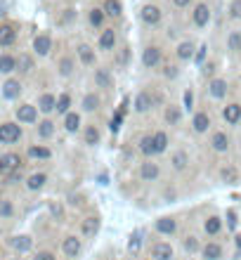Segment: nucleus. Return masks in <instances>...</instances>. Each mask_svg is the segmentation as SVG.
Returning <instances> with one entry per match:
<instances>
[{
    "label": "nucleus",
    "mask_w": 241,
    "mask_h": 260,
    "mask_svg": "<svg viewBox=\"0 0 241 260\" xmlns=\"http://www.w3.org/2000/svg\"><path fill=\"white\" fill-rule=\"evenodd\" d=\"M24 137V130H21V123L17 121H5V123H0V142L2 145H17L19 140Z\"/></svg>",
    "instance_id": "obj_1"
},
{
    "label": "nucleus",
    "mask_w": 241,
    "mask_h": 260,
    "mask_svg": "<svg viewBox=\"0 0 241 260\" xmlns=\"http://www.w3.org/2000/svg\"><path fill=\"white\" fill-rule=\"evenodd\" d=\"M38 104H19L17 109H15V118H17V123H21V126H36L38 121Z\"/></svg>",
    "instance_id": "obj_2"
},
{
    "label": "nucleus",
    "mask_w": 241,
    "mask_h": 260,
    "mask_svg": "<svg viewBox=\"0 0 241 260\" xmlns=\"http://www.w3.org/2000/svg\"><path fill=\"white\" fill-rule=\"evenodd\" d=\"M154 104H156V95H151L149 90H140V93L135 95V99H132V112L142 116V114L151 112Z\"/></svg>",
    "instance_id": "obj_3"
},
{
    "label": "nucleus",
    "mask_w": 241,
    "mask_h": 260,
    "mask_svg": "<svg viewBox=\"0 0 241 260\" xmlns=\"http://www.w3.org/2000/svg\"><path fill=\"white\" fill-rule=\"evenodd\" d=\"M227 93H229V83L225 78H210L208 85H206V95L210 99H215V102H223L227 97Z\"/></svg>",
    "instance_id": "obj_4"
},
{
    "label": "nucleus",
    "mask_w": 241,
    "mask_h": 260,
    "mask_svg": "<svg viewBox=\"0 0 241 260\" xmlns=\"http://www.w3.org/2000/svg\"><path fill=\"white\" fill-rule=\"evenodd\" d=\"M208 145H210V149H213L215 154H227L229 147H232V137L227 135V130H213Z\"/></svg>",
    "instance_id": "obj_5"
},
{
    "label": "nucleus",
    "mask_w": 241,
    "mask_h": 260,
    "mask_svg": "<svg viewBox=\"0 0 241 260\" xmlns=\"http://www.w3.org/2000/svg\"><path fill=\"white\" fill-rule=\"evenodd\" d=\"M163 62V50L159 45H147L142 50V66L145 69H159Z\"/></svg>",
    "instance_id": "obj_6"
},
{
    "label": "nucleus",
    "mask_w": 241,
    "mask_h": 260,
    "mask_svg": "<svg viewBox=\"0 0 241 260\" xmlns=\"http://www.w3.org/2000/svg\"><path fill=\"white\" fill-rule=\"evenodd\" d=\"M62 253H64L66 258L76 260L83 253V239L76 237V234H66V237L62 239Z\"/></svg>",
    "instance_id": "obj_7"
},
{
    "label": "nucleus",
    "mask_w": 241,
    "mask_h": 260,
    "mask_svg": "<svg viewBox=\"0 0 241 260\" xmlns=\"http://www.w3.org/2000/svg\"><path fill=\"white\" fill-rule=\"evenodd\" d=\"M137 175H140L142 182H156V180L161 178V163H156L154 159H147L145 163H140Z\"/></svg>",
    "instance_id": "obj_8"
},
{
    "label": "nucleus",
    "mask_w": 241,
    "mask_h": 260,
    "mask_svg": "<svg viewBox=\"0 0 241 260\" xmlns=\"http://www.w3.org/2000/svg\"><path fill=\"white\" fill-rule=\"evenodd\" d=\"M210 126H213V118H210V114L206 109H199V112L192 114V130L196 135H206L210 130Z\"/></svg>",
    "instance_id": "obj_9"
},
{
    "label": "nucleus",
    "mask_w": 241,
    "mask_h": 260,
    "mask_svg": "<svg viewBox=\"0 0 241 260\" xmlns=\"http://www.w3.org/2000/svg\"><path fill=\"white\" fill-rule=\"evenodd\" d=\"M140 19H142V24H145V26H159V24H161V19H163V12H161V7H159V5L147 2V5L140 10Z\"/></svg>",
    "instance_id": "obj_10"
},
{
    "label": "nucleus",
    "mask_w": 241,
    "mask_h": 260,
    "mask_svg": "<svg viewBox=\"0 0 241 260\" xmlns=\"http://www.w3.org/2000/svg\"><path fill=\"white\" fill-rule=\"evenodd\" d=\"M149 258L151 260H173L175 258V248L168 242H154L149 248Z\"/></svg>",
    "instance_id": "obj_11"
},
{
    "label": "nucleus",
    "mask_w": 241,
    "mask_h": 260,
    "mask_svg": "<svg viewBox=\"0 0 241 260\" xmlns=\"http://www.w3.org/2000/svg\"><path fill=\"white\" fill-rule=\"evenodd\" d=\"M116 43H118V33L113 29H104L97 38V50L99 52H116Z\"/></svg>",
    "instance_id": "obj_12"
},
{
    "label": "nucleus",
    "mask_w": 241,
    "mask_h": 260,
    "mask_svg": "<svg viewBox=\"0 0 241 260\" xmlns=\"http://www.w3.org/2000/svg\"><path fill=\"white\" fill-rule=\"evenodd\" d=\"M76 57H78V62L83 66H95L97 64V52H95L93 45H88V43H78L76 45Z\"/></svg>",
    "instance_id": "obj_13"
},
{
    "label": "nucleus",
    "mask_w": 241,
    "mask_h": 260,
    "mask_svg": "<svg viewBox=\"0 0 241 260\" xmlns=\"http://www.w3.org/2000/svg\"><path fill=\"white\" fill-rule=\"evenodd\" d=\"M62 128H64V132H69V135H76V132H80L83 130V116H80V112H69L64 118H62Z\"/></svg>",
    "instance_id": "obj_14"
},
{
    "label": "nucleus",
    "mask_w": 241,
    "mask_h": 260,
    "mask_svg": "<svg viewBox=\"0 0 241 260\" xmlns=\"http://www.w3.org/2000/svg\"><path fill=\"white\" fill-rule=\"evenodd\" d=\"M192 24H194L196 29H206V26L210 24V7H208L206 2L194 5V12H192Z\"/></svg>",
    "instance_id": "obj_15"
},
{
    "label": "nucleus",
    "mask_w": 241,
    "mask_h": 260,
    "mask_svg": "<svg viewBox=\"0 0 241 260\" xmlns=\"http://www.w3.org/2000/svg\"><path fill=\"white\" fill-rule=\"evenodd\" d=\"M21 90H24V85H21L19 78H12V76H10V78L2 81V97H5V99H10V102H12V99H19Z\"/></svg>",
    "instance_id": "obj_16"
},
{
    "label": "nucleus",
    "mask_w": 241,
    "mask_h": 260,
    "mask_svg": "<svg viewBox=\"0 0 241 260\" xmlns=\"http://www.w3.org/2000/svg\"><path fill=\"white\" fill-rule=\"evenodd\" d=\"M223 121L227 126H239L241 123V102H229V104H225Z\"/></svg>",
    "instance_id": "obj_17"
},
{
    "label": "nucleus",
    "mask_w": 241,
    "mask_h": 260,
    "mask_svg": "<svg viewBox=\"0 0 241 260\" xmlns=\"http://www.w3.org/2000/svg\"><path fill=\"white\" fill-rule=\"evenodd\" d=\"M19 166H21V156H19L17 151H5L0 156V170H2V175H7L12 170H19Z\"/></svg>",
    "instance_id": "obj_18"
},
{
    "label": "nucleus",
    "mask_w": 241,
    "mask_h": 260,
    "mask_svg": "<svg viewBox=\"0 0 241 260\" xmlns=\"http://www.w3.org/2000/svg\"><path fill=\"white\" fill-rule=\"evenodd\" d=\"M93 81H95V88H99V90H112L113 88V74L109 69H95L93 74Z\"/></svg>",
    "instance_id": "obj_19"
},
{
    "label": "nucleus",
    "mask_w": 241,
    "mask_h": 260,
    "mask_svg": "<svg viewBox=\"0 0 241 260\" xmlns=\"http://www.w3.org/2000/svg\"><path fill=\"white\" fill-rule=\"evenodd\" d=\"M33 52L38 57H48L52 52V36L50 33H38L33 38Z\"/></svg>",
    "instance_id": "obj_20"
},
{
    "label": "nucleus",
    "mask_w": 241,
    "mask_h": 260,
    "mask_svg": "<svg viewBox=\"0 0 241 260\" xmlns=\"http://www.w3.org/2000/svg\"><path fill=\"white\" fill-rule=\"evenodd\" d=\"M38 112L43 116H52L57 114V95L52 93H43L38 97Z\"/></svg>",
    "instance_id": "obj_21"
},
{
    "label": "nucleus",
    "mask_w": 241,
    "mask_h": 260,
    "mask_svg": "<svg viewBox=\"0 0 241 260\" xmlns=\"http://www.w3.org/2000/svg\"><path fill=\"white\" fill-rule=\"evenodd\" d=\"M55 132H57V123L50 118V116H43V118L38 121V126H36L38 140H50Z\"/></svg>",
    "instance_id": "obj_22"
},
{
    "label": "nucleus",
    "mask_w": 241,
    "mask_h": 260,
    "mask_svg": "<svg viewBox=\"0 0 241 260\" xmlns=\"http://www.w3.org/2000/svg\"><path fill=\"white\" fill-rule=\"evenodd\" d=\"M199 256H201V260H223L225 248H223V244H218V242H206Z\"/></svg>",
    "instance_id": "obj_23"
},
{
    "label": "nucleus",
    "mask_w": 241,
    "mask_h": 260,
    "mask_svg": "<svg viewBox=\"0 0 241 260\" xmlns=\"http://www.w3.org/2000/svg\"><path fill=\"white\" fill-rule=\"evenodd\" d=\"M76 71V59L71 55H64L57 59V74L62 76V78H71Z\"/></svg>",
    "instance_id": "obj_24"
},
{
    "label": "nucleus",
    "mask_w": 241,
    "mask_h": 260,
    "mask_svg": "<svg viewBox=\"0 0 241 260\" xmlns=\"http://www.w3.org/2000/svg\"><path fill=\"white\" fill-rule=\"evenodd\" d=\"M170 168H173L175 173H185L187 168H189V154L182 151V149L173 151V154H170Z\"/></svg>",
    "instance_id": "obj_25"
},
{
    "label": "nucleus",
    "mask_w": 241,
    "mask_h": 260,
    "mask_svg": "<svg viewBox=\"0 0 241 260\" xmlns=\"http://www.w3.org/2000/svg\"><path fill=\"white\" fill-rule=\"evenodd\" d=\"M33 69H36V59H33V55H29V52H19L17 55V74L26 76V74H31Z\"/></svg>",
    "instance_id": "obj_26"
},
{
    "label": "nucleus",
    "mask_w": 241,
    "mask_h": 260,
    "mask_svg": "<svg viewBox=\"0 0 241 260\" xmlns=\"http://www.w3.org/2000/svg\"><path fill=\"white\" fill-rule=\"evenodd\" d=\"M154 227H156V232H159V234H163V237H173V234L177 232V220L166 215V218H159Z\"/></svg>",
    "instance_id": "obj_27"
},
{
    "label": "nucleus",
    "mask_w": 241,
    "mask_h": 260,
    "mask_svg": "<svg viewBox=\"0 0 241 260\" xmlns=\"http://www.w3.org/2000/svg\"><path fill=\"white\" fill-rule=\"evenodd\" d=\"M10 246L17 251V256H21V253H29L33 248V242L26 234H17V237H10Z\"/></svg>",
    "instance_id": "obj_28"
},
{
    "label": "nucleus",
    "mask_w": 241,
    "mask_h": 260,
    "mask_svg": "<svg viewBox=\"0 0 241 260\" xmlns=\"http://www.w3.org/2000/svg\"><path fill=\"white\" fill-rule=\"evenodd\" d=\"M15 71H17V57L10 55V52H2L0 55V74L5 78H10Z\"/></svg>",
    "instance_id": "obj_29"
},
{
    "label": "nucleus",
    "mask_w": 241,
    "mask_h": 260,
    "mask_svg": "<svg viewBox=\"0 0 241 260\" xmlns=\"http://www.w3.org/2000/svg\"><path fill=\"white\" fill-rule=\"evenodd\" d=\"M26 156L33 159V161H48V159H52V151H50V147H45V145H29Z\"/></svg>",
    "instance_id": "obj_30"
},
{
    "label": "nucleus",
    "mask_w": 241,
    "mask_h": 260,
    "mask_svg": "<svg viewBox=\"0 0 241 260\" xmlns=\"http://www.w3.org/2000/svg\"><path fill=\"white\" fill-rule=\"evenodd\" d=\"M99 142H102L99 128H97L95 123L93 126H85V128H83V145H85V147H97Z\"/></svg>",
    "instance_id": "obj_31"
},
{
    "label": "nucleus",
    "mask_w": 241,
    "mask_h": 260,
    "mask_svg": "<svg viewBox=\"0 0 241 260\" xmlns=\"http://www.w3.org/2000/svg\"><path fill=\"white\" fill-rule=\"evenodd\" d=\"M15 40H17V31H15V26L12 24H2L0 26V48H12L15 45Z\"/></svg>",
    "instance_id": "obj_32"
},
{
    "label": "nucleus",
    "mask_w": 241,
    "mask_h": 260,
    "mask_svg": "<svg viewBox=\"0 0 241 260\" xmlns=\"http://www.w3.org/2000/svg\"><path fill=\"white\" fill-rule=\"evenodd\" d=\"M204 232L206 237H218L223 232V218L220 215H208L204 220Z\"/></svg>",
    "instance_id": "obj_33"
},
{
    "label": "nucleus",
    "mask_w": 241,
    "mask_h": 260,
    "mask_svg": "<svg viewBox=\"0 0 241 260\" xmlns=\"http://www.w3.org/2000/svg\"><path fill=\"white\" fill-rule=\"evenodd\" d=\"M194 50H196L194 40H182V43L175 48V57H177L180 62H189V59H194Z\"/></svg>",
    "instance_id": "obj_34"
},
{
    "label": "nucleus",
    "mask_w": 241,
    "mask_h": 260,
    "mask_svg": "<svg viewBox=\"0 0 241 260\" xmlns=\"http://www.w3.org/2000/svg\"><path fill=\"white\" fill-rule=\"evenodd\" d=\"M99 104H102V99H99V95L97 93H85L83 95V99H80V109H83L85 114L97 112Z\"/></svg>",
    "instance_id": "obj_35"
},
{
    "label": "nucleus",
    "mask_w": 241,
    "mask_h": 260,
    "mask_svg": "<svg viewBox=\"0 0 241 260\" xmlns=\"http://www.w3.org/2000/svg\"><path fill=\"white\" fill-rule=\"evenodd\" d=\"M137 149H140V154H142L145 159H154V156H156V147H154V135H145V137H140V142H137Z\"/></svg>",
    "instance_id": "obj_36"
},
{
    "label": "nucleus",
    "mask_w": 241,
    "mask_h": 260,
    "mask_svg": "<svg viewBox=\"0 0 241 260\" xmlns=\"http://www.w3.org/2000/svg\"><path fill=\"white\" fill-rule=\"evenodd\" d=\"M45 185H48V175L45 173H31L26 178V189L29 192H40Z\"/></svg>",
    "instance_id": "obj_37"
},
{
    "label": "nucleus",
    "mask_w": 241,
    "mask_h": 260,
    "mask_svg": "<svg viewBox=\"0 0 241 260\" xmlns=\"http://www.w3.org/2000/svg\"><path fill=\"white\" fill-rule=\"evenodd\" d=\"M88 21H90L93 29H102V31H104V21H107L104 7H93V10L88 12Z\"/></svg>",
    "instance_id": "obj_38"
},
{
    "label": "nucleus",
    "mask_w": 241,
    "mask_h": 260,
    "mask_svg": "<svg viewBox=\"0 0 241 260\" xmlns=\"http://www.w3.org/2000/svg\"><path fill=\"white\" fill-rule=\"evenodd\" d=\"M154 135V147H156V156L159 154H166L168 147H170V137H168L166 130H156V132H151Z\"/></svg>",
    "instance_id": "obj_39"
},
{
    "label": "nucleus",
    "mask_w": 241,
    "mask_h": 260,
    "mask_svg": "<svg viewBox=\"0 0 241 260\" xmlns=\"http://www.w3.org/2000/svg\"><path fill=\"white\" fill-rule=\"evenodd\" d=\"M74 107V99H71V95L69 93H62V95H57V116H66L69 112H74L71 109Z\"/></svg>",
    "instance_id": "obj_40"
},
{
    "label": "nucleus",
    "mask_w": 241,
    "mask_h": 260,
    "mask_svg": "<svg viewBox=\"0 0 241 260\" xmlns=\"http://www.w3.org/2000/svg\"><path fill=\"white\" fill-rule=\"evenodd\" d=\"M163 121H166L168 126H180V123H182V112H180V107L168 104L166 112H163Z\"/></svg>",
    "instance_id": "obj_41"
},
{
    "label": "nucleus",
    "mask_w": 241,
    "mask_h": 260,
    "mask_svg": "<svg viewBox=\"0 0 241 260\" xmlns=\"http://www.w3.org/2000/svg\"><path fill=\"white\" fill-rule=\"evenodd\" d=\"M97 229H99V220H97L95 215L83 218V223H80V234H83V237H95Z\"/></svg>",
    "instance_id": "obj_42"
},
{
    "label": "nucleus",
    "mask_w": 241,
    "mask_h": 260,
    "mask_svg": "<svg viewBox=\"0 0 241 260\" xmlns=\"http://www.w3.org/2000/svg\"><path fill=\"white\" fill-rule=\"evenodd\" d=\"M182 248H185L187 253H201V248H204V244L199 242V237H194V234H189L182 239Z\"/></svg>",
    "instance_id": "obj_43"
},
{
    "label": "nucleus",
    "mask_w": 241,
    "mask_h": 260,
    "mask_svg": "<svg viewBox=\"0 0 241 260\" xmlns=\"http://www.w3.org/2000/svg\"><path fill=\"white\" fill-rule=\"evenodd\" d=\"M104 12H107V17H121L123 15V5H121V0H104Z\"/></svg>",
    "instance_id": "obj_44"
},
{
    "label": "nucleus",
    "mask_w": 241,
    "mask_h": 260,
    "mask_svg": "<svg viewBox=\"0 0 241 260\" xmlns=\"http://www.w3.org/2000/svg\"><path fill=\"white\" fill-rule=\"evenodd\" d=\"M227 50L229 52H241V31H229L227 33Z\"/></svg>",
    "instance_id": "obj_45"
},
{
    "label": "nucleus",
    "mask_w": 241,
    "mask_h": 260,
    "mask_svg": "<svg viewBox=\"0 0 241 260\" xmlns=\"http://www.w3.org/2000/svg\"><path fill=\"white\" fill-rule=\"evenodd\" d=\"M15 215V204L12 199H2L0 201V220H10Z\"/></svg>",
    "instance_id": "obj_46"
},
{
    "label": "nucleus",
    "mask_w": 241,
    "mask_h": 260,
    "mask_svg": "<svg viewBox=\"0 0 241 260\" xmlns=\"http://www.w3.org/2000/svg\"><path fill=\"white\" fill-rule=\"evenodd\" d=\"M220 180H223V182H229V185H232V182H237V180H239L237 168L234 166H225L223 170H220Z\"/></svg>",
    "instance_id": "obj_47"
},
{
    "label": "nucleus",
    "mask_w": 241,
    "mask_h": 260,
    "mask_svg": "<svg viewBox=\"0 0 241 260\" xmlns=\"http://www.w3.org/2000/svg\"><path fill=\"white\" fill-rule=\"evenodd\" d=\"M113 59H116V64H118L121 69L128 66V62H130V48L128 45H123L121 50H116V57H113Z\"/></svg>",
    "instance_id": "obj_48"
},
{
    "label": "nucleus",
    "mask_w": 241,
    "mask_h": 260,
    "mask_svg": "<svg viewBox=\"0 0 241 260\" xmlns=\"http://www.w3.org/2000/svg\"><path fill=\"white\" fill-rule=\"evenodd\" d=\"M19 182H26V178H24L21 170H12V173L5 175V185H19Z\"/></svg>",
    "instance_id": "obj_49"
},
{
    "label": "nucleus",
    "mask_w": 241,
    "mask_h": 260,
    "mask_svg": "<svg viewBox=\"0 0 241 260\" xmlns=\"http://www.w3.org/2000/svg\"><path fill=\"white\" fill-rule=\"evenodd\" d=\"M229 17L241 19V0H232V5H229Z\"/></svg>",
    "instance_id": "obj_50"
},
{
    "label": "nucleus",
    "mask_w": 241,
    "mask_h": 260,
    "mask_svg": "<svg viewBox=\"0 0 241 260\" xmlns=\"http://www.w3.org/2000/svg\"><path fill=\"white\" fill-rule=\"evenodd\" d=\"M163 76L173 81V78H177V76H180V69H177V66H170V64H168L166 69H163Z\"/></svg>",
    "instance_id": "obj_51"
},
{
    "label": "nucleus",
    "mask_w": 241,
    "mask_h": 260,
    "mask_svg": "<svg viewBox=\"0 0 241 260\" xmlns=\"http://www.w3.org/2000/svg\"><path fill=\"white\" fill-rule=\"evenodd\" d=\"M185 109L187 112L194 109V93H192V90H185Z\"/></svg>",
    "instance_id": "obj_52"
},
{
    "label": "nucleus",
    "mask_w": 241,
    "mask_h": 260,
    "mask_svg": "<svg viewBox=\"0 0 241 260\" xmlns=\"http://www.w3.org/2000/svg\"><path fill=\"white\" fill-rule=\"evenodd\" d=\"M57 256L52 253V251H38L36 256H33V260H55Z\"/></svg>",
    "instance_id": "obj_53"
},
{
    "label": "nucleus",
    "mask_w": 241,
    "mask_h": 260,
    "mask_svg": "<svg viewBox=\"0 0 241 260\" xmlns=\"http://www.w3.org/2000/svg\"><path fill=\"white\" fill-rule=\"evenodd\" d=\"M76 17V10H71V7H69V10H64V17H62V24H66V21H71V19Z\"/></svg>",
    "instance_id": "obj_54"
},
{
    "label": "nucleus",
    "mask_w": 241,
    "mask_h": 260,
    "mask_svg": "<svg viewBox=\"0 0 241 260\" xmlns=\"http://www.w3.org/2000/svg\"><path fill=\"white\" fill-rule=\"evenodd\" d=\"M227 218H229V227L234 229V227H237V213H234V211H227Z\"/></svg>",
    "instance_id": "obj_55"
},
{
    "label": "nucleus",
    "mask_w": 241,
    "mask_h": 260,
    "mask_svg": "<svg viewBox=\"0 0 241 260\" xmlns=\"http://www.w3.org/2000/svg\"><path fill=\"white\" fill-rule=\"evenodd\" d=\"M192 2H194V0H173V5H175V7H180V10H182V7H189Z\"/></svg>",
    "instance_id": "obj_56"
},
{
    "label": "nucleus",
    "mask_w": 241,
    "mask_h": 260,
    "mask_svg": "<svg viewBox=\"0 0 241 260\" xmlns=\"http://www.w3.org/2000/svg\"><path fill=\"white\" fill-rule=\"evenodd\" d=\"M206 50H208V48H206V45H201V48H199V55H196V59H199V62H201V59H204Z\"/></svg>",
    "instance_id": "obj_57"
},
{
    "label": "nucleus",
    "mask_w": 241,
    "mask_h": 260,
    "mask_svg": "<svg viewBox=\"0 0 241 260\" xmlns=\"http://www.w3.org/2000/svg\"><path fill=\"white\" fill-rule=\"evenodd\" d=\"M7 260H24V258H19V256H12V258H7Z\"/></svg>",
    "instance_id": "obj_58"
}]
</instances>
